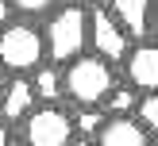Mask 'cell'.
<instances>
[{
  "label": "cell",
  "mask_w": 158,
  "mask_h": 146,
  "mask_svg": "<svg viewBox=\"0 0 158 146\" xmlns=\"http://www.w3.org/2000/svg\"><path fill=\"white\" fill-rule=\"evenodd\" d=\"M39 31H43V50L54 65L73 61L89 46V15H85L81 4H58Z\"/></svg>",
  "instance_id": "cell-1"
},
{
  "label": "cell",
  "mask_w": 158,
  "mask_h": 146,
  "mask_svg": "<svg viewBox=\"0 0 158 146\" xmlns=\"http://www.w3.org/2000/svg\"><path fill=\"white\" fill-rule=\"evenodd\" d=\"M112 85H116L112 61L97 58V54H77L62 69V92L77 108H100V100L112 92Z\"/></svg>",
  "instance_id": "cell-2"
},
{
  "label": "cell",
  "mask_w": 158,
  "mask_h": 146,
  "mask_svg": "<svg viewBox=\"0 0 158 146\" xmlns=\"http://www.w3.org/2000/svg\"><path fill=\"white\" fill-rule=\"evenodd\" d=\"M46 61L43 50V31L27 19H8L0 27V69L4 73L27 77L31 69H39Z\"/></svg>",
  "instance_id": "cell-3"
},
{
  "label": "cell",
  "mask_w": 158,
  "mask_h": 146,
  "mask_svg": "<svg viewBox=\"0 0 158 146\" xmlns=\"http://www.w3.org/2000/svg\"><path fill=\"white\" fill-rule=\"evenodd\" d=\"M73 135V115L58 104H35L31 115H23V146H66Z\"/></svg>",
  "instance_id": "cell-4"
},
{
  "label": "cell",
  "mask_w": 158,
  "mask_h": 146,
  "mask_svg": "<svg viewBox=\"0 0 158 146\" xmlns=\"http://www.w3.org/2000/svg\"><path fill=\"white\" fill-rule=\"evenodd\" d=\"M85 15H89V46H93V54L104 58V61H120L127 54V46H131L127 31L116 23V15L104 4H89Z\"/></svg>",
  "instance_id": "cell-5"
},
{
  "label": "cell",
  "mask_w": 158,
  "mask_h": 146,
  "mask_svg": "<svg viewBox=\"0 0 158 146\" xmlns=\"http://www.w3.org/2000/svg\"><path fill=\"white\" fill-rule=\"evenodd\" d=\"M120 61H123V69H127V85L135 92H154L158 89V46L151 38L127 46V54H123Z\"/></svg>",
  "instance_id": "cell-6"
},
{
  "label": "cell",
  "mask_w": 158,
  "mask_h": 146,
  "mask_svg": "<svg viewBox=\"0 0 158 146\" xmlns=\"http://www.w3.org/2000/svg\"><path fill=\"white\" fill-rule=\"evenodd\" d=\"M108 12L127 31V38H139L143 42V38L154 35V0H112Z\"/></svg>",
  "instance_id": "cell-7"
},
{
  "label": "cell",
  "mask_w": 158,
  "mask_h": 146,
  "mask_svg": "<svg viewBox=\"0 0 158 146\" xmlns=\"http://www.w3.org/2000/svg\"><path fill=\"white\" fill-rule=\"evenodd\" d=\"M35 89H31L27 77L12 73L4 81V89H0V119L12 127V123H23V115H31V108H35Z\"/></svg>",
  "instance_id": "cell-8"
},
{
  "label": "cell",
  "mask_w": 158,
  "mask_h": 146,
  "mask_svg": "<svg viewBox=\"0 0 158 146\" xmlns=\"http://www.w3.org/2000/svg\"><path fill=\"white\" fill-rule=\"evenodd\" d=\"M93 146H154V142L131 115H108L93 135Z\"/></svg>",
  "instance_id": "cell-9"
},
{
  "label": "cell",
  "mask_w": 158,
  "mask_h": 146,
  "mask_svg": "<svg viewBox=\"0 0 158 146\" xmlns=\"http://www.w3.org/2000/svg\"><path fill=\"white\" fill-rule=\"evenodd\" d=\"M27 81H31V89H35V100H43V104H58L62 96H66V92H62V69L54 65H39V69H31L27 73Z\"/></svg>",
  "instance_id": "cell-10"
},
{
  "label": "cell",
  "mask_w": 158,
  "mask_h": 146,
  "mask_svg": "<svg viewBox=\"0 0 158 146\" xmlns=\"http://www.w3.org/2000/svg\"><path fill=\"white\" fill-rule=\"evenodd\" d=\"M135 104H139V92L131 85H112V92L100 100V112L104 115H131Z\"/></svg>",
  "instance_id": "cell-11"
},
{
  "label": "cell",
  "mask_w": 158,
  "mask_h": 146,
  "mask_svg": "<svg viewBox=\"0 0 158 146\" xmlns=\"http://www.w3.org/2000/svg\"><path fill=\"white\" fill-rule=\"evenodd\" d=\"M131 119H135L147 135L158 131V96L154 92H139V104H135V115H131Z\"/></svg>",
  "instance_id": "cell-12"
},
{
  "label": "cell",
  "mask_w": 158,
  "mask_h": 146,
  "mask_svg": "<svg viewBox=\"0 0 158 146\" xmlns=\"http://www.w3.org/2000/svg\"><path fill=\"white\" fill-rule=\"evenodd\" d=\"M108 115L100 112V108H77V115H73V131L77 135H85V138H93L100 131V123H104Z\"/></svg>",
  "instance_id": "cell-13"
},
{
  "label": "cell",
  "mask_w": 158,
  "mask_h": 146,
  "mask_svg": "<svg viewBox=\"0 0 158 146\" xmlns=\"http://www.w3.org/2000/svg\"><path fill=\"white\" fill-rule=\"evenodd\" d=\"M12 4V15H27V19H39V15H50L54 8L62 4V0H8Z\"/></svg>",
  "instance_id": "cell-14"
},
{
  "label": "cell",
  "mask_w": 158,
  "mask_h": 146,
  "mask_svg": "<svg viewBox=\"0 0 158 146\" xmlns=\"http://www.w3.org/2000/svg\"><path fill=\"white\" fill-rule=\"evenodd\" d=\"M0 146H12V127L0 119Z\"/></svg>",
  "instance_id": "cell-15"
},
{
  "label": "cell",
  "mask_w": 158,
  "mask_h": 146,
  "mask_svg": "<svg viewBox=\"0 0 158 146\" xmlns=\"http://www.w3.org/2000/svg\"><path fill=\"white\" fill-rule=\"evenodd\" d=\"M8 19H12V4H8V0H0V27H4Z\"/></svg>",
  "instance_id": "cell-16"
},
{
  "label": "cell",
  "mask_w": 158,
  "mask_h": 146,
  "mask_svg": "<svg viewBox=\"0 0 158 146\" xmlns=\"http://www.w3.org/2000/svg\"><path fill=\"white\" fill-rule=\"evenodd\" d=\"M66 146H93V138H85V135H73Z\"/></svg>",
  "instance_id": "cell-17"
},
{
  "label": "cell",
  "mask_w": 158,
  "mask_h": 146,
  "mask_svg": "<svg viewBox=\"0 0 158 146\" xmlns=\"http://www.w3.org/2000/svg\"><path fill=\"white\" fill-rule=\"evenodd\" d=\"M69 4H81V8H89V4H104V0H69Z\"/></svg>",
  "instance_id": "cell-18"
},
{
  "label": "cell",
  "mask_w": 158,
  "mask_h": 146,
  "mask_svg": "<svg viewBox=\"0 0 158 146\" xmlns=\"http://www.w3.org/2000/svg\"><path fill=\"white\" fill-rule=\"evenodd\" d=\"M4 81H8V73H4V69H0V89H4Z\"/></svg>",
  "instance_id": "cell-19"
}]
</instances>
